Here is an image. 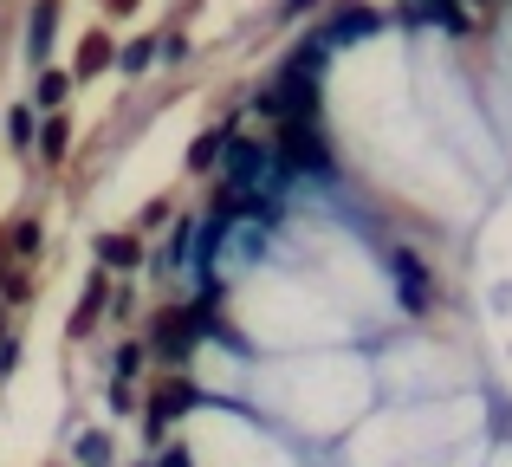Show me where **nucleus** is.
Wrapping results in <instances>:
<instances>
[{"label":"nucleus","instance_id":"obj_3","mask_svg":"<svg viewBox=\"0 0 512 467\" xmlns=\"http://www.w3.org/2000/svg\"><path fill=\"white\" fill-rule=\"evenodd\" d=\"M474 422L480 409L467 403H402L389 416H363L350 429V467H422L448 455Z\"/></svg>","mask_w":512,"mask_h":467},{"label":"nucleus","instance_id":"obj_1","mask_svg":"<svg viewBox=\"0 0 512 467\" xmlns=\"http://www.w3.org/2000/svg\"><path fill=\"white\" fill-rule=\"evenodd\" d=\"M370 390H376L370 364H363L357 351H344V344H331V351H299V357L266 364L260 377H253V396L305 435H350L370 416Z\"/></svg>","mask_w":512,"mask_h":467},{"label":"nucleus","instance_id":"obj_8","mask_svg":"<svg viewBox=\"0 0 512 467\" xmlns=\"http://www.w3.org/2000/svg\"><path fill=\"white\" fill-rule=\"evenodd\" d=\"M493 467H512V455H500V461H493Z\"/></svg>","mask_w":512,"mask_h":467},{"label":"nucleus","instance_id":"obj_7","mask_svg":"<svg viewBox=\"0 0 512 467\" xmlns=\"http://www.w3.org/2000/svg\"><path fill=\"white\" fill-rule=\"evenodd\" d=\"M195 364H201V377H208V383H234V370H227L234 357H227V351H201Z\"/></svg>","mask_w":512,"mask_h":467},{"label":"nucleus","instance_id":"obj_4","mask_svg":"<svg viewBox=\"0 0 512 467\" xmlns=\"http://www.w3.org/2000/svg\"><path fill=\"white\" fill-rule=\"evenodd\" d=\"M305 273H312L318 286H325L331 299L344 305V312L383 318L389 305H396V292H389V273H383V266H376L350 234H338V228H305Z\"/></svg>","mask_w":512,"mask_h":467},{"label":"nucleus","instance_id":"obj_2","mask_svg":"<svg viewBox=\"0 0 512 467\" xmlns=\"http://www.w3.org/2000/svg\"><path fill=\"white\" fill-rule=\"evenodd\" d=\"M234 318L260 351H286V357L331 351L350 331V312L312 273H299V266H260V273H247L234 292Z\"/></svg>","mask_w":512,"mask_h":467},{"label":"nucleus","instance_id":"obj_6","mask_svg":"<svg viewBox=\"0 0 512 467\" xmlns=\"http://www.w3.org/2000/svg\"><path fill=\"white\" fill-rule=\"evenodd\" d=\"M383 364H389L383 377L396 383L402 396H422V403H441V390H454V383H461V370H448L454 357L441 351V344H396Z\"/></svg>","mask_w":512,"mask_h":467},{"label":"nucleus","instance_id":"obj_5","mask_svg":"<svg viewBox=\"0 0 512 467\" xmlns=\"http://www.w3.org/2000/svg\"><path fill=\"white\" fill-rule=\"evenodd\" d=\"M188 461L195 467H292V455L234 409H195L188 416Z\"/></svg>","mask_w":512,"mask_h":467}]
</instances>
